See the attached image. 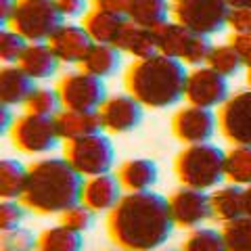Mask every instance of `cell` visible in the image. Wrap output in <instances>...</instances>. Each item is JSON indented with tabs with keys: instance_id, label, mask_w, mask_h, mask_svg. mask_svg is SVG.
Instances as JSON below:
<instances>
[{
	"instance_id": "obj_39",
	"label": "cell",
	"mask_w": 251,
	"mask_h": 251,
	"mask_svg": "<svg viewBox=\"0 0 251 251\" xmlns=\"http://www.w3.org/2000/svg\"><path fill=\"white\" fill-rule=\"evenodd\" d=\"M228 27L232 31H237V34L251 31V9H230Z\"/></svg>"
},
{
	"instance_id": "obj_31",
	"label": "cell",
	"mask_w": 251,
	"mask_h": 251,
	"mask_svg": "<svg viewBox=\"0 0 251 251\" xmlns=\"http://www.w3.org/2000/svg\"><path fill=\"white\" fill-rule=\"evenodd\" d=\"M205 63H207V67H211L214 72H218L220 75H224V77L239 74L241 67H243V59L239 57V52L234 50L230 44L211 46Z\"/></svg>"
},
{
	"instance_id": "obj_12",
	"label": "cell",
	"mask_w": 251,
	"mask_h": 251,
	"mask_svg": "<svg viewBox=\"0 0 251 251\" xmlns=\"http://www.w3.org/2000/svg\"><path fill=\"white\" fill-rule=\"evenodd\" d=\"M228 94V80L211 67H197L186 75L184 99L188 100V105L203 109L220 107L230 99Z\"/></svg>"
},
{
	"instance_id": "obj_8",
	"label": "cell",
	"mask_w": 251,
	"mask_h": 251,
	"mask_svg": "<svg viewBox=\"0 0 251 251\" xmlns=\"http://www.w3.org/2000/svg\"><path fill=\"white\" fill-rule=\"evenodd\" d=\"M63 157L80 172L82 176H100L109 174L115 161L113 145L105 134H90L74 140H65Z\"/></svg>"
},
{
	"instance_id": "obj_18",
	"label": "cell",
	"mask_w": 251,
	"mask_h": 251,
	"mask_svg": "<svg viewBox=\"0 0 251 251\" xmlns=\"http://www.w3.org/2000/svg\"><path fill=\"white\" fill-rule=\"evenodd\" d=\"M54 126L61 140H74L90 134H99L103 130L100 126L99 111H72V109H61L54 115Z\"/></svg>"
},
{
	"instance_id": "obj_22",
	"label": "cell",
	"mask_w": 251,
	"mask_h": 251,
	"mask_svg": "<svg viewBox=\"0 0 251 251\" xmlns=\"http://www.w3.org/2000/svg\"><path fill=\"white\" fill-rule=\"evenodd\" d=\"M126 17H120L115 13L105 11L103 6L94 4L92 9L86 11V15L82 17V25L88 31V36L92 38V42L99 44H113L117 31L122 29Z\"/></svg>"
},
{
	"instance_id": "obj_33",
	"label": "cell",
	"mask_w": 251,
	"mask_h": 251,
	"mask_svg": "<svg viewBox=\"0 0 251 251\" xmlns=\"http://www.w3.org/2000/svg\"><path fill=\"white\" fill-rule=\"evenodd\" d=\"M182 251H226L224 237L214 228H195L184 239Z\"/></svg>"
},
{
	"instance_id": "obj_26",
	"label": "cell",
	"mask_w": 251,
	"mask_h": 251,
	"mask_svg": "<svg viewBox=\"0 0 251 251\" xmlns=\"http://www.w3.org/2000/svg\"><path fill=\"white\" fill-rule=\"evenodd\" d=\"M84 239L82 232L72 230L67 226H50L38 234V249L36 251H82Z\"/></svg>"
},
{
	"instance_id": "obj_1",
	"label": "cell",
	"mask_w": 251,
	"mask_h": 251,
	"mask_svg": "<svg viewBox=\"0 0 251 251\" xmlns=\"http://www.w3.org/2000/svg\"><path fill=\"white\" fill-rule=\"evenodd\" d=\"M172 228L170 203L153 191L126 193L107 214L109 239L126 251H155L168 241Z\"/></svg>"
},
{
	"instance_id": "obj_10",
	"label": "cell",
	"mask_w": 251,
	"mask_h": 251,
	"mask_svg": "<svg viewBox=\"0 0 251 251\" xmlns=\"http://www.w3.org/2000/svg\"><path fill=\"white\" fill-rule=\"evenodd\" d=\"M9 134L13 147L27 155L49 153L61 140L57 126H54V117H42L31 113H23L21 117H17Z\"/></svg>"
},
{
	"instance_id": "obj_14",
	"label": "cell",
	"mask_w": 251,
	"mask_h": 251,
	"mask_svg": "<svg viewBox=\"0 0 251 251\" xmlns=\"http://www.w3.org/2000/svg\"><path fill=\"white\" fill-rule=\"evenodd\" d=\"M170 214L178 228H193L211 216V201L205 191L182 186L168 197Z\"/></svg>"
},
{
	"instance_id": "obj_35",
	"label": "cell",
	"mask_w": 251,
	"mask_h": 251,
	"mask_svg": "<svg viewBox=\"0 0 251 251\" xmlns=\"http://www.w3.org/2000/svg\"><path fill=\"white\" fill-rule=\"evenodd\" d=\"M92 222H94V211L86 207L84 203H77V205H74V207H69V209L63 211L59 224L67 226V228H72V230L84 232V230L90 228Z\"/></svg>"
},
{
	"instance_id": "obj_20",
	"label": "cell",
	"mask_w": 251,
	"mask_h": 251,
	"mask_svg": "<svg viewBox=\"0 0 251 251\" xmlns=\"http://www.w3.org/2000/svg\"><path fill=\"white\" fill-rule=\"evenodd\" d=\"M113 46L120 49L122 52L132 54V57H136V59H147V57L157 54V46H155L151 29L138 25V23L130 21V19H126L122 29L117 31Z\"/></svg>"
},
{
	"instance_id": "obj_4",
	"label": "cell",
	"mask_w": 251,
	"mask_h": 251,
	"mask_svg": "<svg viewBox=\"0 0 251 251\" xmlns=\"http://www.w3.org/2000/svg\"><path fill=\"white\" fill-rule=\"evenodd\" d=\"M226 153L216 145H186L174 159V174L182 186L209 191L224 180Z\"/></svg>"
},
{
	"instance_id": "obj_2",
	"label": "cell",
	"mask_w": 251,
	"mask_h": 251,
	"mask_svg": "<svg viewBox=\"0 0 251 251\" xmlns=\"http://www.w3.org/2000/svg\"><path fill=\"white\" fill-rule=\"evenodd\" d=\"M84 176L65 157H46L27 166L21 203L34 214L52 216L82 203Z\"/></svg>"
},
{
	"instance_id": "obj_47",
	"label": "cell",
	"mask_w": 251,
	"mask_h": 251,
	"mask_svg": "<svg viewBox=\"0 0 251 251\" xmlns=\"http://www.w3.org/2000/svg\"><path fill=\"white\" fill-rule=\"evenodd\" d=\"M94 2H97V0H94Z\"/></svg>"
},
{
	"instance_id": "obj_36",
	"label": "cell",
	"mask_w": 251,
	"mask_h": 251,
	"mask_svg": "<svg viewBox=\"0 0 251 251\" xmlns=\"http://www.w3.org/2000/svg\"><path fill=\"white\" fill-rule=\"evenodd\" d=\"M2 251H36L38 249V237L27 228L9 230L2 234Z\"/></svg>"
},
{
	"instance_id": "obj_9",
	"label": "cell",
	"mask_w": 251,
	"mask_h": 251,
	"mask_svg": "<svg viewBox=\"0 0 251 251\" xmlns=\"http://www.w3.org/2000/svg\"><path fill=\"white\" fill-rule=\"evenodd\" d=\"M57 92L63 109H72V111H99L100 105L107 100L103 77H97L88 72L63 74L57 82Z\"/></svg>"
},
{
	"instance_id": "obj_11",
	"label": "cell",
	"mask_w": 251,
	"mask_h": 251,
	"mask_svg": "<svg viewBox=\"0 0 251 251\" xmlns=\"http://www.w3.org/2000/svg\"><path fill=\"white\" fill-rule=\"evenodd\" d=\"M218 128L234 147H251V90L232 94L220 105Z\"/></svg>"
},
{
	"instance_id": "obj_3",
	"label": "cell",
	"mask_w": 251,
	"mask_h": 251,
	"mask_svg": "<svg viewBox=\"0 0 251 251\" xmlns=\"http://www.w3.org/2000/svg\"><path fill=\"white\" fill-rule=\"evenodd\" d=\"M186 69L178 59L157 52L153 57L132 61L124 75V86L130 97L143 107L163 109L184 99Z\"/></svg>"
},
{
	"instance_id": "obj_24",
	"label": "cell",
	"mask_w": 251,
	"mask_h": 251,
	"mask_svg": "<svg viewBox=\"0 0 251 251\" xmlns=\"http://www.w3.org/2000/svg\"><path fill=\"white\" fill-rule=\"evenodd\" d=\"M211 201V216L220 222H232L241 216H245V188L237 184H228L218 188L209 195Z\"/></svg>"
},
{
	"instance_id": "obj_32",
	"label": "cell",
	"mask_w": 251,
	"mask_h": 251,
	"mask_svg": "<svg viewBox=\"0 0 251 251\" xmlns=\"http://www.w3.org/2000/svg\"><path fill=\"white\" fill-rule=\"evenodd\" d=\"M61 99L57 90L50 88H34V92L27 97V100L23 103L25 113L31 115H42V117H54L61 111Z\"/></svg>"
},
{
	"instance_id": "obj_7",
	"label": "cell",
	"mask_w": 251,
	"mask_h": 251,
	"mask_svg": "<svg viewBox=\"0 0 251 251\" xmlns=\"http://www.w3.org/2000/svg\"><path fill=\"white\" fill-rule=\"evenodd\" d=\"M170 13L195 34L211 36L228 25L230 4L226 0H170Z\"/></svg>"
},
{
	"instance_id": "obj_38",
	"label": "cell",
	"mask_w": 251,
	"mask_h": 251,
	"mask_svg": "<svg viewBox=\"0 0 251 251\" xmlns=\"http://www.w3.org/2000/svg\"><path fill=\"white\" fill-rule=\"evenodd\" d=\"M228 44L239 52V57L243 59V65L249 69L251 67V31H245V34L232 31V36L228 38Z\"/></svg>"
},
{
	"instance_id": "obj_43",
	"label": "cell",
	"mask_w": 251,
	"mask_h": 251,
	"mask_svg": "<svg viewBox=\"0 0 251 251\" xmlns=\"http://www.w3.org/2000/svg\"><path fill=\"white\" fill-rule=\"evenodd\" d=\"M230 9H251V0H226Z\"/></svg>"
},
{
	"instance_id": "obj_27",
	"label": "cell",
	"mask_w": 251,
	"mask_h": 251,
	"mask_svg": "<svg viewBox=\"0 0 251 251\" xmlns=\"http://www.w3.org/2000/svg\"><path fill=\"white\" fill-rule=\"evenodd\" d=\"M170 15V0H132L128 19L143 27H155L168 21Z\"/></svg>"
},
{
	"instance_id": "obj_40",
	"label": "cell",
	"mask_w": 251,
	"mask_h": 251,
	"mask_svg": "<svg viewBox=\"0 0 251 251\" xmlns=\"http://www.w3.org/2000/svg\"><path fill=\"white\" fill-rule=\"evenodd\" d=\"M63 17H84L86 15V0H54Z\"/></svg>"
},
{
	"instance_id": "obj_15",
	"label": "cell",
	"mask_w": 251,
	"mask_h": 251,
	"mask_svg": "<svg viewBox=\"0 0 251 251\" xmlns=\"http://www.w3.org/2000/svg\"><path fill=\"white\" fill-rule=\"evenodd\" d=\"M99 117L105 132L124 134L138 128V124L143 122V105L130 94H115L100 105Z\"/></svg>"
},
{
	"instance_id": "obj_46",
	"label": "cell",
	"mask_w": 251,
	"mask_h": 251,
	"mask_svg": "<svg viewBox=\"0 0 251 251\" xmlns=\"http://www.w3.org/2000/svg\"><path fill=\"white\" fill-rule=\"evenodd\" d=\"M117 251H126V249H117Z\"/></svg>"
},
{
	"instance_id": "obj_28",
	"label": "cell",
	"mask_w": 251,
	"mask_h": 251,
	"mask_svg": "<svg viewBox=\"0 0 251 251\" xmlns=\"http://www.w3.org/2000/svg\"><path fill=\"white\" fill-rule=\"evenodd\" d=\"M27 182V168L19 159L0 161V193L2 199H21Z\"/></svg>"
},
{
	"instance_id": "obj_6",
	"label": "cell",
	"mask_w": 251,
	"mask_h": 251,
	"mask_svg": "<svg viewBox=\"0 0 251 251\" xmlns=\"http://www.w3.org/2000/svg\"><path fill=\"white\" fill-rule=\"evenodd\" d=\"M61 25L63 15L54 0H17L9 27L27 42H49Z\"/></svg>"
},
{
	"instance_id": "obj_42",
	"label": "cell",
	"mask_w": 251,
	"mask_h": 251,
	"mask_svg": "<svg viewBox=\"0 0 251 251\" xmlns=\"http://www.w3.org/2000/svg\"><path fill=\"white\" fill-rule=\"evenodd\" d=\"M15 9H17V0H0V21H2L4 27L11 25Z\"/></svg>"
},
{
	"instance_id": "obj_44",
	"label": "cell",
	"mask_w": 251,
	"mask_h": 251,
	"mask_svg": "<svg viewBox=\"0 0 251 251\" xmlns=\"http://www.w3.org/2000/svg\"><path fill=\"white\" fill-rule=\"evenodd\" d=\"M245 216L251 218V184L245 186Z\"/></svg>"
},
{
	"instance_id": "obj_21",
	"label": "cell",
	"mask_w": 251,
	"mask_h": 251,
	"mask_svg": "<svg viewBox=\"0 0 251 251\" xmlns=\"http://www.w3.org/2000/svg\"><path fill=\"white\" fill-rule=\"evenodd\" d=\"M17 65L31 80H46V77L54 75V72H57L59 59L52 52L49 42H29Z\"/></svg>"
},
{
	"instance_id": "obj_37",
	"label": "cell",
	"mask_w": 251,
	"mask_h": 251,
	"mask_svg": "<svg viewBox=\"0 0 251 251\" xmlns=\"http://www.w3.org/2000/svg\"><path fill=\"white\" fill-rule=\"evenodd\" d=\"M25 209L27 207L17 199H4L2 205H0V226H2V232L21 228V222L25 218Z\"/></svg>"
},
{
	"instance_id": "obj_16",
	"label": "cell",
	"mask_w": 251,
	"mask_h": 251,
	"mask_svg": "<svg viewBox=\"0 0 251 251\" xmlns=\"http://www.w3.org/2000/svg\"><path fill=\"white\" fill-rule=\"evenodd\" d=\"M92 44V38L84 25H75V23H63L49 40V46L57 54L59 63H82Z\"/></svg>"
},
{
	"instance_id": "obj_5",
	"label": "cell",
	"mask_w": 251,
	"mask_h": 251,
	"mask_svg": "<svg viewBox=\"0 0 251 251\" xmlns=\"http://www.w3.org/2000/svg\"><path fill=\"white\" fill-rule=\"evenodd\" d=\"M151 34L157 46V52L184 61L188 65H201L203 61H207V54L211 50L209 36L195 34V31L180 25L176 21L159 23V25L151 27Z\"/></svg>"
},
{
	"instance_id": "obj_25",
	"label": "cell",
	"mask_w": 251,
	"mask_h": 251,
	"mask_svg": "<svg viewBox=\"0 0 251 251\" xmlns=\"http://www.w3.org/2000/svg\"><path fill=\"white\" fill-rule=\"evenodd\" d=\"M120 63H122L120 49H115L113 44L94 42L88 54H86V59L80 63V67H82V72H88L97 77H109L120 69Z\"/></svg>"
},
{
	"instance_id": "obj_41",
	"label": "cell",
	"mask_w": 251,
	"mask_h": 251,
	"mask_svg": "<svg viewBox=\"0 0 251 251\" xmlns=\"http://www.w3.org/2000/svg\"><path fill=\"white\" fill-rule=\"evenodd\" d=\"M94 4L103 6V9L109 11V13H115V15H120V17H126V19H128L132 0H97Z\"/></svg>"
},
{
	"instance_id": "obj_29",
	"label": "cell",
	"mask_w": 251,
	"mask_h": 251,
	"mask_svg": "<svg viewBox=\"0 0 251 251\" xmlns=\"http://www.w3.org/2000/svg\"><path fill=\"white\" fill-rule=\"evenodd\" d=\"M224 178L237 186L251 184V147H234L226 153Z\"/></svg>"
},
{
	"instance_id": "obj_30",
	"label": "cell",
	"mask_w": 251,
	"mask_h": 251,
	"mask_svg": "<svg viewBox=\"0 0 251 251\" xmlns=\"http://www.w3.org/2000/svg\"><path fill=\"white\" fill-rule=\"evenodd\" d=\"M222 237L226 251H251V218L241 216L232 222H224Z\"/></svg>"
},
{
	"instance_id": "obj_34",
	"label": "cell",
	"mask_w": 251,
	"mask_h": 251,
	"mask_svg": "<svg viewBox=\"0 0 251 251\" xmlns=\"http://www.w3.org/2000/svg\"><path fill=\"white\" fill-rule=\"evenodd\" d=\"M27 49V40L21 34H17L15 29H2L0 34V57H2L4 63H19L23 50Z\"/></svg>"
},
{
	"instance_id": "obj_13",
	"label": "cell",
	"mask_w": 251,
	"mask_h": 251,
	"mask_svg": "<svg viewBox=\"0 0 251 251\" xmlns=\"http://www.w3.org/2000/svg\"><path fill=\"white\" fill-rule=\"evenodd\" d=\"M218 115L211 109L188 105L178 109L172 117V132L178 140L186 145L209 143V138L216 134Z\"/></svg>"
},
{
	"instance_id": "obj_17",
	"label": "cell",
	"mask_w": 251,
	"mask_h": 251,
	"mask_svg": "<svg viewBox=\"0 0 251 251\" xmlns=\"http://www.w3.org/2000/svg\"><path fill=\"white\" fill-rule=\"evenodd\" d=\"M122 199V184L113 174L90 176L84 180L82 188V203L88 209L97 211H111Z\"/></svg>"
},
{
	"instance_id": "obj_19",
	"label": "cell",
	"mask_w": 251,
	"mask_h": 251,
	"mask_svg": "<svg viewBox=\"0 0 251 251\" xmlns=\"http://www.w3.org/2000/svg\"><path fill=\"white\" fill-rule=\"evenodd\" d=\"M117 180H120L122 188L128 193H140V191H151V186L159 178V170H157L155 161L145 159V157H134V159L124 161L117 168Z\"/></svg>"
},
{
	"instance_id": "obj_23",
	"label": "cell",
	"mask_w": 251,
	"mask_h": 251,
	"mask_svg": "<svg viewBox=\"0 0 251 251\" xmlns=\"http://www.w3.org/2000/svg\"><path fill=\"white\" fill-rule=\"evenodd\" d=\"M34 80L19 65H6L0 72V99L2 105H23L34 92Z\"/></svg>"
},
{
	"instance_id": "obj_45",
	"label": "cell",
	"mask_w": 251,
	"mask_h": 251,
	"mask_svg": "<svg viewBox=\"0 0 251 251\" xmlns=\"http://www.w3.org/2000/svg\"><path fill=\"white\" fill-rule=\"evenodd\" d=\"M247 86H249V90H251V67L247 69Z\"/></svg>"
}]
</instances>
